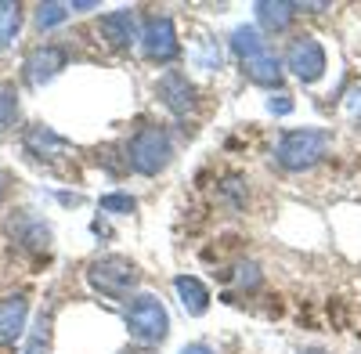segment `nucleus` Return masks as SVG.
Masks as SVG:
<instances>
[{"mask_svg":"<svg viewBox=\"0 0 361 354\" xmlns=\"http://www.w3.org/2000/svg\"><path fill=\"white\" fill-rule=\"evenodd\" d=\"M134 195H127V192H112V195H102V210H109V214H134Z\"/></svg>","mask_w":361,"mask_h":354,"instance_id":"aec40b11","label":"nucleus"},{"mask_svg":"<svg viewBox=\"0 0 361 354\" xmlns=\"http://www.w3.org/2000/svg\"><path fill=\"white\" fill-rule=\"evenodd\" d=\"M286 69H293L304 83H314L325 76V47L314 37H296L286 47Z\"/></svg>","mask_w":361,"mask_h":354,"instance_id":"39448f33","label":"nucleus"},{"mask_svg":"<svg viewBox=\"0 0 361 354\" xmlns=\"http://www.w3.org/2000/svg\"><path fill=\"white\" fill-rule=\"evenodd\" d=\"M156 94L159 102L173 112V116H188L195 109V87L188 83V76L180 73H166L159 83H156Z\"/></svg>","mask_w":361,"mask_h":354,"instance_id":"9d476101","label":"nucleus"},{"mask_svg":"<svg viewBox=\"0 0 361 354\" xmlns=\"http://www.w3.org/2000/svg\"><path fill=\"white\" fill-rule=\"evenodd\" d=\"M25 318H29V297L25 293L0 297V347H15V340L25 333Z\"/></svg>","mask_w":361,"mask_h":354,"instance_id":"6e6552de","label":"nucleus"},{"mask_svg":"<svg viewBox=\"0 0 361 354\" xmlns=\"http://www.w3.org/2000/svg\"><path fill=\"white\" fill-rule=\"evenodd\" d=\"M18 25H22V8L18 4H8V0H0V51L11 47Z\"/></svg>","mask_w":361,"mask_h":354,"instance_id":"2eb2a0df","label":"nucleus"},{"mask_svg":"<svg viewBox=\"0 0 361 354\" xmlns=\"http://www.w3.org/2000/svg\"><path fill=\"white\" fill-rule=\"evenodd\" d=\"M231 47H235V54H238V58H243V62H246V58L260 54V51H264L267 44L260 40V33H257L253 25H243V29H235V33H231Z\"/></svg>","mask_w":361,"mask_h":354,"instance_id":"dca6fc26","label":"nucleus"},{"mask_svg":"<svg viewBox=\"0 0 361 354\" xmlns=\"http://www.w3.org/2000/svg\"><path fill=\"white\" fill-rule=\"evenodd\" d=\"M296 11H300V4H271V0H260L257 4V18H260V25L264 29H271V33H282V29L296 18Z\"/></svg>","mask_w":361,"mask_h":354,"instance_id":"4468645a","label":"nucleus"},{"mask_svg":"<svg viewBox=\"0 0 361 354\" xmlns=\"http://www.w3.org/2000/svg\"><path fill=\"white\" fill-rule=\"evenodd\" d=\"M267 109L275 112V116H289V112H293V102H289V94H279V98L267 102Z\"/></svg>","mask_w":361,"mask_h":354,"instance_id":"412c9836","label":"nucleus"},{"mask_svg":"<svg viewBox=\"0 0 361 354\" xmlns=\"http://www.w3.org/2000/svg\"><path fill=\"white\" fill-rule=\"evenodd\" d=\"M170 156H173V145H170V134L163 127H141L127 145V166L145 173V177L166 170Z\"/></svg>","mask_w":361,"mask_h":354,"instance_id":"f03ea898","label":"nucleus"},{"mask_svg":"<svg viewBox=\"0 0 361 354\" xmlns=\"http://www.w3.org/2000/svg\"><path fill=\"white\" fill-rule=\"evenodd\" d=\"M4 195H8V177L0 173V202H4Z\"/></svg>","mask_w":361,"mask_h":354,"instance_id":"5701e85b","label":"nucleus"},{"mask_svg":"<svg viewBox=\"0 0 361 354\" xmlns=\"http://www.w3.org/2000/svg\"><path fill=\"white\" fill-rule=\"evenodd\" d=\"M87 282L94 286L102 297H112V300H123L130 297V289L141 282V271L137 264L127 260V257H102L87 268Z\"/></svg>","mask_w":361,"mask_h":354,"instance_id":"7ed1b4c3","label":"nucleus"},{"mask_svg":"<svg viewBox=\"0 0 361 354\" xmlns=\"http://www.w3.org/2000/svg\"><path fill=\"white\" fill-rule=\"evenodd\" d=\"M304 354H325V350H318V347H311V350H304Z\"/></svg>","mask_w":361,"mask_h":354,"instance_id":"b1692460","label":"nucleus"},{"mask_svg":"<svg viewBox=\"0 0 361 354\" xmlns=\"http://www.w3.org/2000/svg\"><path fill=\"white\" fill-rule=\"evenodd\" d=\"M173 289H177V297H180V304H185V311L188 315H206V307H209V289L195 279V275H180L177 282H173Z\"/></svg>","mask_w":361,"mask_h":354,"instance_id":"f8f14e48","label":"nucleus"},{"mask_svg":"<svg viewBox=\"0 0 361 354\" xmlns=\"http://www.w3.org/2000/svg\"><path fill=\"white\" fill-rule=\"evenodd\" d=\"M22 145H25V152L33 156V159H47V163L69 156V141H66V138H58V134H54L51 127H44V123L25 127Z\"/></svg>","mask_w":361,"mask_h":354,"instance_id":"1a4fd4ad","label":"nucleus"},{"mask_svg":"<svg viewBox=\"0 0 361 354\" xmlns=\"http://www.w3.org/2000/svg\"><path fill=\"white\" fill-rule=\"evenodd\" d=\"M127 329L137 343H159L170 329V315L166 307L156 300V297H137L130 307H127Z\"/></svg>","mask_w":361,"mask_h":354,"instance_id":"20e7f679","label":"nucleus"},{"mask_svg":"<svg viewBox=\"0 0 361 354\" xmlns=\"http://www.w3.org/2000/svg\"><path fill=\"white\" fill-rule=\"evenodd\" d=\"M141 47L152 62H170L177 58V33H173V22L170 18H148L145 22V33H141Z\"/></svg>","mask_w":361,"mask_h":354,"instance_id":"0eeeda50","label":"nucleus"},{"mask_svg":"<svg viewBox=\"0 0 361 354\" xmlns=\"http://www.w3.org/2000/svg\"><path fill=\"white\" fill-rule=\"evenodd\" d=\"M69 18V4H40L37 8V25L40 29H54Z\"/></svg>","mask_w":361,"mask_h":354,"instance_id":"6ab92c4d","label":"nucleus"},{"mask_svg":"<svg viewBox=\"0 0 361 354\" xmlns=\"http://www.w3.org/2000/svg\"><path fill=\"white\" fill-rule=\"evenodd\" d=\"M246 76L253 80V83H260V87H271V83H279L282 80V66H279V58L271 54L267 47L260 51V54H253V58H246Z\"/></svg>","mask_w":361,"mask_h":354,"instance_id":"ddd939ff","label":"nucleus"},{"mask_svg":"<svg viewBox=\"0 0 361 354\" xmlns=\"http://www.w3.org/2000/svg\"><path fill=\"white\" fill-rule=\"evenodd\" d=\"M329 145H333V134H329V130H314V127L289 130L279 141L275 159L286 170H311L314 163H322V156L329 152Z\"/></svg>","mask_w":361,"mask_h":354,"instance_id":"f257e3e1","label":"nucleus"},{"mask_svg":"<svg viewBox=\"0 0 361 354\" xmlns=\"http://www.w3.org/2000/svg\"><path fill=\"white\" fill-rule=\"evenodd\" d=\"M98 37L112 47V51H127L134 40H137V22H134V11H112L98 22Z\"/></svg>","mask_w":361,"mask_h":354,"instance_id":"9b49d317","label":"nucleus"},{"mask_svg":"<svg viewBox=\"0 0 361 354\" xmlns=\"http://www.w3.org/2000/svg\"><path fill=\"white\" fill-rule=\"evenodd\" d=\"M47 343H51V315H40L37 318V329L29 333L25 354H47Z\"/></svg>","mask_w":361,"mask_h":354,"instance_id":"a211bd4d","label":"nucleus"},{"mask_svg":"<svg viewBox=\"0 0 361 354\" xmlns=\"http://www.w3.org/2000/svg\"><path fill=\"white\" fill-rule=\"evenodd\" d=\"M180 354H214V350H209L206 343H188V347L180 350Z\"/></svg>","mask_w":361,"mask_h":354,"instance_id":"4be33fe9","label":"nucleus"},{"mask_svg":"<svg viewBox=\"0 0 361 354\" xmlns=\"http://www.w3.org/2000/svg\"><path fill=\"white\" fill-rule=\"evenodd\" d=\"M66 62H69V51L62 44H40V47L29 51L22 69H25V80L33 87H44L47 80H54L58 73L66 69Z\"/></svg>","mask_w":361,"mask_h":354,"instance_id":"423d86ee","label":"nucleus"},{"mask_svg":"<svg viewBox=\"0 0 361 354\" xmlns=\"http://www.w3.org/2000/svg\"><path fill=\"white\" fill-rule=\"evenodd\" d=\"M18 120V94L15 87H0V134H8Z\"/></svg>","mask_w":361,"mask_h":354,"instance_id":"f3484780","label":"nucleus"}]
</instances>
